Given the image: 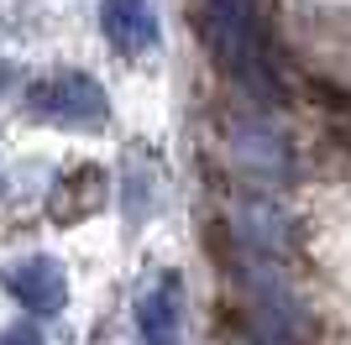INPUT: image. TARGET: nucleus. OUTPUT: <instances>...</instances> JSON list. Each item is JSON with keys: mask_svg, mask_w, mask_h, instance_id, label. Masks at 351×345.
<instances>
[{"mask_svg": "<svg viewBox=\"0 0 351 345\" xmlns=\"http://www.w3.org/2000/svg\"><path fill=\"white\" fill-rule=\"evenodd\" d=\"M0 84H5V68H0Z\"/></svg>", "mask_w": 351, "mask_h": 345, "instance_id": "11", "label": "nucleus"}, {"mask_svg": "<svg viewBox=\"0 0 351 345\" xmlns=\"http://www.w3.org/2000/svg\"><path fill=\"white\" fill-rule=\"evenodd\" d=\"M27 105L63 126H95L105 120V89L89 73H47L27 89Z\"/></svg>", "mask_w": 351, "mask_h": 345, "instance_id": "2", "label": "nucleus"}, {"mask_svg": "<svg viewBox=\"0 0 351 345\" xmlns=\"http://www.w3.org/2000/svg\"><path fill=\"white\" fill-rule=\"evenodd\" d=\"M0 345H43V335L32 324H11V330H0Z\"/></svg>", "mask_w": 351, "mask_h": 345, "instance_id": "10", "label": "nucleus"}, {"mask_svg": "<svg viewBox=\"0 0 351 345\" xmlns=\"http://www.w3.org/2000/svg\"><path fill=\"white\" fill-rule=\"evenodd\" d=\"M231 157H236V168H247L252 178H267V183H283L293 172L289 142L273 126H257V120L231 126Z\"/></svg>", "mask_w": 351, "mask_h": 345, "instance_id": "3", "label": "nucleus"}, {"mask_svg": "<svg viewBox=\"0 0 351 345\" xmlns=\"http://www.w3.org/2000/svg\"><path fill=\"white\" fill-rule=\"evenodd\" d=\"M241 235H247V241H263L267 251H278L283 215H278V209H267V204H247V209H241Z\"/></svg>", "mask_w": 351, "mask_h": 345, "instance_id": "8", "label": "nucleus"}, {"mask_svg": "<svg viewBox=\"0 0 351 345\" xmlns=\"http://www.w3.org/2000/svg\"><path fill=\"white\" fill-rule=\"evenodd\" d=\"M205 21H210V42H215L220 63L236 73V84L252 100H283V79L273 63V47L263 37V21L252 11V0H205Z\"/></svg>", "mask_w": 351, "mask_h": 345, "instance_id": "1", "label": "nucleus"}, {"mask_svg": "<svg viewBox=\"0 0 351 345\" xmlns=\"http://www.w3.org/2000/svg\"><path fill=\"white\" fill-rule=\"evenodd\" d=\"M5 288H11L16 303H27L32 314H58L69 303V277L53 257H27L5 272Z\"/></svg>", "mask_w": 351, "mask_h": 345, "instance_id": "4", "label": "nucleus"}, {"mask_svg": "<svg viewBox=\"0 0 351 345\" xmlns=\"http://www.w3.org/2000/svg\"><path fill=\"white\" fill-rule=\"evenodd\" d=\"M105 199V172L100 168H79L53 188V220L58 225H79L84 215H95Z\"/></svg>", "mask_w": 351, "mask_h": 345, "instance_id": "7", "label": "nucleus"}, {"mask_svg": "<svg viewBox=\"0 0 351 345\" xmlns=\"http://www.w3.org/2000/svg\"><path fill=\"white\" fill-rule=\"evenodd\" d=\"M136 330H142V345H178V277L173 272H162L142 293Z\"/></svg>", "mask_w": 351, "mask_h": 345, "instance_id": "6", "label": "nucleus"}, {"mask_svg": "<svg viewBox=\"0 0 351 345\" xmlns=\"http://www.w3.org/2000/svg\"><path fill=\"white\" fill-rule=\"evenodd\" d=\"M247 340H252V345H293L289 335L278 330V324H252V335H247Z\"/></svg>", "mask_w": 351, "mask_h": 345, "instance_id": "9", "label": "nucleus"}, {"mask_svg": "<svg viewBox=\"0 0 351 345\" xmlns=\"http://www.w3.org/2000/svg\"><path fill=\"white\" fill-rule=\"evenodd\" d=\"M100 31L110 37V47L126 58H142L158 47V16L147 0H105L100 5Z\"/></svg>", "mask_w": 351, "mask_h": 345, "instance_id": "5", "label": "nucleus"}]
</instances>
